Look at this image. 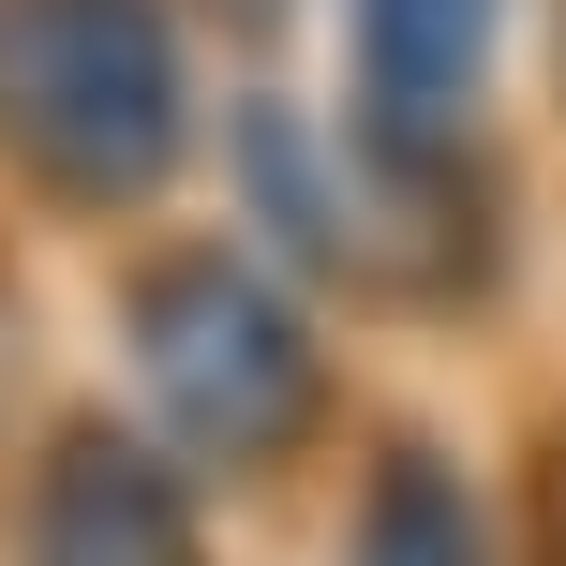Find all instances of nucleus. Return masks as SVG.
<instances>
[{
	"label": "nucleus",
	"instance_id": "obj_2",
	"mask_svg": "<svg viewBox=\"0 0 566 566\" xmlns=\"http://www.w3.org/2000/svg\"><path fill=\"white\" fill-rule=\"evenodd\" d=\"M135 343H149L165 418L209 432V448H269V432L298 418V343H283V313L254 283H224V269H165L149 313H135Z\"/></svg>",
	"mask_w": 566,
	"mask_h": 566
},
{
	"label": "nucleus",
	"instance_id": "obj_3",
	"mask_svg": "<svg viewBox=\"0 0 566 566\" xmlns=\"http://www.w3.org/2000/svg\"><path fill=\"white\" fill-rule=\"evenodd\" d=\"M30 566H179V522H165V492H135V462L75 448L60 462V537Z\"/></svg>",
	"mask_w": 566,
	"mask_h": 566
},
{
	"label": "nucleus",
	"instance_id": "obj_5",
	"mask_svg": "<svg viewBox=\"0 0 566 566\" xmlns=\"http://www.w3.org/2000/svg\"><path fill=\"white\" fill-rule=\"evenodd\" d=\"M373 566H478L462 552V507L432 462H388V492H373Z\"/></svg>",
	"mask_w": 566,
	"mask_h": 566
},
{
	"label": "nucleus",
	"instance_id": "obj_4",
	"mask_svg": "<svg viewBox=\"0 0 566 566\" xmlns=\"http://www.w3.org/2000/svg\"><path fill=\"white\" fill-rule=\"evenodd\" d=\"M478 30H492V0H373V75H388V105L448 119L462 75H478Z\"/></svg>",
	"mask_w": 566,
	"mask_h": 566
},
{
	"label": "nucleus",
	"instance_id": "obj_1",
	"mask_svg": "<svg viewBox=\"0 0 566 566\" xmlns=\"http://www.w3.org/2000/svg\"><path fill=\"white\" fill-rule=\"evenodd\" d=\"M0 119L75 195H119V165H149V135H165V60L119 0H15L0 15Z\"/></svg>",
	"mask_w": 566,
	"mask_h": 566
}]
</instances>
